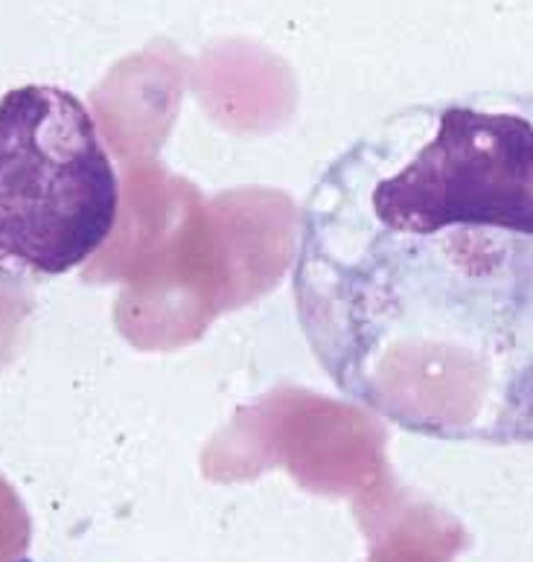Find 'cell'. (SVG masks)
Wrapping results in <instances>:
<instances>
[{
  "label": "cell",
  "instance_id": "cell-2",
  "mask_svg": "<svg viewBox=\"0 0 533 562\" xmlns=\"http://www.w3.org/2000/svg\"><path fill=\"white\" fill-rule=\"evenodd\" d=\"M120 181L91 111L65 88L0 100V278H59L114 234Z\"/></svg>",
  "mask_w": 533,
  "mask_h": 562
},
{
  "label": "cell",
  "instance_id": "cell-1",
  "mask_svg": "<svg viewBox=\"0 0 533 562\" xmlns=\"http://www.w3.org/2000/svg\"><path fill=\"white\" fill-rule=\"evenodd\" d=\"M292 301L351 403L533 446V105H417L353 140L303 202Z\"/></svg>",
  "mask_w": 533,
  "mask_h": 562
},
{
  "label": "cell",
  "instance_id": "cell-3",
  "mask_svg": "<svg viewBox=\"0 0 533 562\" xmlns=\"http://www.w3.org/2000/svg\"><path fill=\"white\" fill-rule=\"evenodd\" d=\"M30 519L15 490L0 479V562H26Z\"/></svg>",
  "mask_w": 533,
  "mask_h": 562
}]
</instances>
